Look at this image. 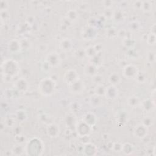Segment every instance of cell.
<instances>
[{
	"label": "cell",
	"mask_w": 156,
	"mask_h": 156,
	"mask_svg": "<svg viewBox=\"0 0 156 156\" xmlns=\"http://www.w3.org/2000/svg\"><path fill=\"white\" fill-rule=\"evenodd\" d=\"M61 61V58L58 54L55 52L49 53L46 57V62L52 67L57 66Z\"/></svg>",
	"instance_id": "8"
},
{
	"label": "cell",
	"mask_w": 156,
	"mask_h": 156,
	"mask_svg": "<svg viewBox=\"0 0 156 156\" xmlns=\"http://www.w3.org/2000/svg\"><path fill=\"white\" fill-rule=\"evenodd\" d=\"M142 1H135L133 3V7L134 9L137 10H141L142 5Z\"/></svg>",
	"instance_id": "50"
},
{
	"label": "cell",
	"mask_w": 156,
	"mask_h": 156,
	"mask_svg": "<svg viewBox=\"0 0 156 156\" xmlns=\"http://www.w3.org/2000/svg\"><path fill=\"white\" fill-rule=\"evenodd\" d=\"M148 128L142 124H140L137 125L134 129L133 134L134 135L139 138H144L147 135Z\"/></svg>",
	"instance_id": "11"
},
{
	"label": "cell",
	"mask_w": 156,
	"mask_h": 156,
	"mask_svg": "<svg viewBox=\"0 0 156 156\" xmlns=\"http://www.w3.org/2000/svg\"><path fill=\"white\" fill-rule=\"evenodd\" d=\"M15 87L18 91L25 93L28 90L29 84L24 78H20L15 82Z\"/></svg>",
	"instance_id": "14"
},
{
	"label": "cell",
	"mask_w": 156,
	"mask_h": 156,
	"mask_svg": "<svg viewBox=\"0 0 156 156\" xmlns=\"http://www.w3.org/2000/svg\"><path fill=\"white\" fill-rule=\"evenodd\" d=\"M102 4L105 9H110L113 6V2L112 1H102Z\"/></svg>",
	"instance_id": "51"
},
{
	"label": "cell",
	"mask_w": 156,
	"mask_h": 156,
	"mask_svg": "<svg viewBox=\"0 0 156 156\" xmlns=\"http://www.w3.org/2000/svg\"><path fill=\"white\" fill-rule=\"evenodd\" d=\"M136 81L139 83H144L147 80L146 74L143 71H138L135 76Z\"/></svg>",
	"instance_id": "33"
},
{
	"label": "cell",
	"mask_w": 156,
	"mask_h": 156,
	"mask_svg": "<svg viewBox=\"0 0 156 156\" xmlns=\"http://www.w3.org/2000/svg\"><path fill=\"white\" fill-rule=\"evenodd\" d=\"M122 144L119 142L113 143L112 145V149L116 152H119L122 150Z\"/></svg>",
	"instance_id": "44"
},
{
	"label": "cell",
	"mask_w": 156,
	"mask_h": 156,
	"mask_svg": "<svg viewBox=\"0 0 156 156\" xmlns=\"http://www.w3.org/2000/svg\"><path fill=\"white\" fill-rule=\"evenodd\" d=\"M11 151L13 153V155H21L23 154L24 151H25V149L20 144H18L17 145L15 146Z\"/></svg>",
	"instance_id": "34"
},
{
	"label": "cell",
	"mask_w": 156,
	"mask_h": 156,
	"mask_svg": "<svg viewBox=\"0 0 156 156\" xmlns=\"http://www.w3.org/2000/svg\"><path fill=\"white\" fill-rule=\"evenodd\" d=\"M1 71L2 73L4 74V76L8 77H12L15 76L18 71H19V66L15 60L10 59L5 60L1 66Z\"/></svg>",
	"instance_id": "3"
},
{
	"label": "cell",
	"mask_w": 156,
	"mask_h": 156,
	"mask_svg": "<svg viewBox=\"0 0 156 156\" xmlns=\"http://www.w3.org/2000/svg\"><path fill=\"white\" fill-rule=\"evenodd\" d=\"M15 140L16 142L18 144H23L24 143L26 142V138L25 136H24V135H23L21 134H17L15 136Z\"/></svg>",
	"instance_id": "43"
},
{
	"label": "cell",
	"mask_w": 156,
	"mask_h": 156,
	"mask_svg": "<svg viewBox=\"0 0 156 156\" xmlns=\"http://www.w3.org/2000/svg\"><path fill=\"white\" fill-rule=\"evenodd\" d=\"M79 78V77L77 73L74 69H70L68 70L64 75V80L68 85L71 84V83H73Z\"/></svg>",
	"instance_id": "10"
},
{
	"label": "cell",
	"mask_w": 156,
	"mask_h": 156,
	"mask_svg": "<svg viewBox=\"0 0 156 156\" xmlns=\"http://www.w3.org/2000/svg\"><path fill=\"white\" fill-rule=\"evenodd\" d=\"M44 149V145L42 141L37 138H32L29 141L26 146L25 151L28 155H40Z\"/></svg>",
	"instance_id": "1"
},
{
	"label": "cell",
	"mask_w": 156,
	"mask_h": 156,
	"mask_svg": "<svg viewBox=\"0 0 156 156\" xmlns=\"http://www.w3.org/2000/svg\"><path fill=\"white\" fill-rule=\"evenodd\" d=\"M128 28H129V30H130L132 32H136L140 29V24L138 21H133L129 23Z\"/></svg>",
	"instance_id": "36"
},
{
	"label": "cell",
	"mask_w": 156,
	"mask_h": 156,
	"mask_svg": "<svg viewBox=\"0 0 156 156\" xmlns=\"http://www.w3.org/2000/svg\"><path fill=\"white\" fill-rule=\"evenodd\" d=\"M82 120L91 127H93L96 124L98 119L96 118V116L94 113L91 112H88L84 115Z\"/></svg>",
	"instance_id": "16"
},
{
	"label": "cell",
	"mask_w": 156,
	"mask_h": 156,
	"mask_svg": "<svg viewBox=\"0 0 156 156\" xmlns=\"http://www.w3.org/2000/svg\"><path fill=\"white\" fill-rule=\"evenodd\" d=\"M142 108L146 112H149L152 110V107H155V104L153 103L151 99H144L143 101L140 102Z\"/></svg>",
	"instance_id": "23"
},
{
	"label": "cell",
	"mask_w": 156,
	"mask_h": 156,
	"mask_svg": "<svg viewBox=\"0 0 156 156\" xmlns=\"http://www.w3.org/2000/svg\"><path fill=\"white\" fill-rule=\"evenodd\" d=\"M65 18L72 23V22H74V21H75L77 20L78 13H77V12L76 10L71 9V10H69L67 12Z\"/></svg>",
	"instance_id": "27"
},
{
	"label": "cell",
	"mask_w": 156,
	"mask_h": 156,
	"mask_svg": "<svg viewBox=\"0 0 156 156\" xmlns=\"http://www.w3.org/2000/svg\"><path fill=\"white\" fill-rule=\"evenodd\" d=\"M113 12L110 9H105L104 11V16L107 18H112Z\"/></svg>",
	"instance_id": "48"
},
{
	"label": "cell",
	"mask_w": 156,
	"mask_h": 156,
	"mask_svg": "<svg viewBox=\"0 0 156 156\" xmlns=\"http://www.w3.org/2000/svg\"><path fill=\"white\" fill-rule=\"evenodd\" d=\"M103 76L99 74H96L94 76L92 77V80L93 82L96 83V85H99V84H102L103 82Z\"/></svg>",
	"instance_id": "42"
},
{
	"label": "cell",
	"mask_w": 156,
	"mask_h": 156,
	"mask_svg": "<svg viewBox=\"0 0 156 156\" xmlns=\"http://www.w3.org/2000/svg\"><path fill=\"white\" fill-rule=\"evenodd\" d=\"M10 18L9 13L7 10H1V23L3 21H7Z\"/></svg>",
	"instance_id": "46"
},
{
	"label": "cell",
	"mask_w": 156,
	"mask_h": 156,
	"mask_svg": "<svg viewBox=\"0 0 156 156\" xmlns=\"http://www.w3.org/2000/svg\"><path fill=\"white\" fill-rule=\"evenodd\" d=\"M152 4L151 1H143L141 10H142L143 12L149 13L152 10Z\"/></svg>",
	"instance_id": "32"
},
{
	"label": "cell",
	"mask_w": 156,
	"mask_h": 156,
	"mask_svg": "<svg viewBox=\"0 0 156 156\" xmlns=\"http://www.w3.org/2000/svg\"><path fill=\"white\" fill-rule=\"evenodd\" d=\"M135 41L133 38L130 37L124 38L122 40V44L129 49H133V48L135 45Z\"/></svg>",
	"instance_id": "29"
},
{
	"label": "cell",
	"mask_w": 156,
	"mask_h": 156,
	"mask_svg": "<svg viewBox=\"0 0 156 156\" xmlns=\"http://www.w3.org/2000/svg\"><path fill=\"white\" fill-rule=\"evenodd\" d=\"M46 133L51 138H55L60 133L59 126L55 123L49 124L46 128Z\"/></svg>",
	"instance_id": "12"
},
{
	"label": "cell",
	"mask_w": 156,
	"mask_h": 156,
	"mask_svg": "<svg viewBox=\"0 0 156 156\" xmlns=\"http://www.w3.org/2000/svg\"><path fill=\"white\" fill-rule=\"evenodd\" d=\"M0 8L1 10H7L9 8V3L6 1L1 0L0 1Z\"/></svg>",
	"instance_id": "49"
},
{
	"label": "cell",
	"mask_w": 156,
	"mask_h": 156,
	"mask_svg": "<svg viewBox=\"0 0 156 156\" xmlns=\"http://www.w3.org/2000/svg\"><path fill=\"white\" fill-rule=\"evenodd\" d=\"M133 149L134 147L132 144L129 143H125L122 144L121 151H122V152L126 155H130L133 152Z\"/></svg>",
	"instance_id": "28"
},
{
	"label": "cell",
	"mask_w": 156,
	"mask_h": 156,
	"mask_svg": "<svg viewBox=\"0 0 156 156\" xmlns=\"http://www.w3.org/2000/svg\"><path fill=\"white\" fill-rule=\"evenodd\" d=\"M101 96H98L97 94H94L93 95H91L90 98V105L93 107V108H96L98 107L99 106L101 105L102 101H101V99L100 98Z\"/></svg>",
	"instance_id": "22"
},
{
	"label": "cell",
	"mask_w": 156,
	"mask_h": 156,
	"mask_svg": "<svg viewBox=\"0 0 156 156\" xmlns=\"http://www.w3.org/2000/svg\"><path fill=\"white\" fill-rule=\"evenodd\" d=\"M94 48H95V49H96V51L98 53H99L101 51L102 48L101 44H97L96 45H94Z\"/></svg>",
	"instance_id": "53"
},
{
	"label": "cell",
	"mask_w": 156,
	"mask_h": 156,
	"mask_svg": "<svg viewBox=\"0 0 156 156\" xmlns=\"http://www.w3.org/2000/svg\"><path fill=\"white\" fill-rule=\"evenodd\" d=\"M73 46V43L69 38H64L62 40L59 44L60 49L65 52L70 51Z\"/></svg>",
	"instance_id": "19"
},
{
	"label": "cell",
	"mask_w": 156,
	"mask_h": 156,
	"mask_svg": "<svg viewBox=\"0 0 156 156\" xmlns=\"http://www.w3.org/2000/svg\"><path fill=\"white\" fill-rule=\"evenodd\" d=\"M64 121L66 126L67 127H76V125L77 124L76 121V118L75 116L73 113H67L65 118H64Z\"/></svg>",
	"instance_id": "18"
},
{
	"label": "cell",
	"mask_w": 156,
	"mask_h": 156,
	"mask_svg": "<svg viewBox=\"0 0 156 156\" xmlns=\"http://www.w3.org/2000/svg\"><path fill=\"white\" fill-rule=\"evenodd\" d=\"M146 41L147 43L150 44V45H154L155 44V34H149L147 37L146 39Z\"/></svg>",
	"instance_id": "45"
},
{
	"label": "cell",
	"mask_w": 156,
	"mask_h": 156,
	"mask_svg": "<svg viewBox=\"0 0 156 156\" xmlns=\"http://www.w3.org/2000/svg\"><path fill=\"white\" fill-rule=\"evenodd\" d=\"M20 41V46L21 49L27 50L30 47V42L27 38H23Z\"/></svg>",
	"instance_id": "38"
},
{
	"label": "cell",
	"mask_w": 156,
	"mask_h": 156,
	"mask_svg": "<svg viewBox=\"0 0 156 156\" xmlns=\"http://www.w3.org/2000/svg\"><path fill=\"white\" fill-rule=\"evenodd\" d=\"M85 52L86 56L88 57L89 58L93 57L98 54L94 46H89L87 47L85 49Z\"/></svg>",
	"instance_id": "30"
},
{
	"label": "cell",
	"mask_w": 156,
	"mask_h": 156,
	"mask_svg": "<svg viewBox=\"0 0 156 156\" xmlns=\"http://www.w3.org/2000/svg\"><path fill=\"white\" fill-rule=\"evenodd\" d=\"M83 151L84 155H94L98 152V148L94 144L88 142L84 144Z\"/></svg>",
	"instance_id": "15"
},
{
	"label": "cell",
	"mask_w": 156,
	"mask_h": 156,
	"mask_svg": "<svg viewBox=\"0 0 156 156\" xmlns=\"http://www.w3.org/2000/svg\"><path fill=\"white\" fill-rule=\"evenodd\" d=\"M146 59L150 63H153L155 61V52L154 51H149L146 54Z\"/></svg>",
	"instance_id": "40"
},
{
	"label": "cell",
	"mask_w": 156,
	"mask_h": 156,
	"mask_svg": "<svg viewBox=\"0 0 156 156\" xmlns=\"http://www.w3.org/2000/svg\"><path fill=\"white\" fill-rule=\"evenodd\" d=\"M98 68L91 63H88L84 67V73L88 76L93 77L98 73Z\"/></svg>",
	"instance_id": "20"
},
{
	"label": "cell",
	"mask_w": 156,
	"mask_h": 156,
	"mask_svg": "<svg viewBox=\"0 0 156 156\" xmlns=\"http://www.w3.org/2000/svg\"><path fill=\"white\" fill-rule=\"evenodd\" d=\"M127 102L130 107L133 108H135L140 104V99L136 96H132L129 97L127 100Z\"/></svg>",
	"instance_id": "25"
},
{
	"label": "cell",
	"mask_w": 156,
	"mask_h": 156,
	"mask_svg": "<svg viewBox=\"0 0 156 156\" xmlns=\"http://www.w3.org/2000/svg\"><path fill=\"white\" fill-rule=\"evenodd\" d=\"M112 18L116 22H122L124 21V15L121 10H117L113 12V15Z\"/></svg>",
	"instance_id": "31"
},
{
	"label": "cell",
	"mask_w": 156,
	"mask_h": 156,
	"mask_svg": "<svg viewBox=\"0 0 156 156\" xmlns=\"http://www.w3.org/2000/svg\"><path fill=\"white\" fill-rule=\"evenodd\" d=\"M117 35L121 38H122L123 39L124 38H127V31L124 30L123 29H121L120 30L118 31V34H117Z\"/></svg>",
	"instance_id": "52"
},
{
	"label": "cell",
	"mask_w": 156,
	"mask_h": 156,
	"mask_svg": "<svg viewBox=\"0 0 156 156\" xmlns=\"http://www.w3.org/2000/svg\"><path fill=\"white\" fill-rule=\"evenodd\" d=\"M115 118L119 126H123L127 122L129 118L128 113L125 110H120L116 113Z\"/></svg>",
	"instance_id": "9"
},
{
	"label": "cell",
	"mask_w": 156,
	"mask_h": 156,
	"mask_svg": "<svg viewBox=\"0 0 156 156\" xmlns=\"http://www.w3.org/2000/svg\"><path fill=\"white\" fill-rule=\"evenodd\" d=\"M68 85L70 91L74 94H80L82 93L85 89L83 82L80 78Z\"/></svg>",
	"instance_id": "7"
},
{
	"label": "cell",
	"mask_w": 156,
	"mask_h": 156,
	"mask_svg": "<svg viewBox=\"0 0 156 156\" xmlns=\"http://www.w3.org/2000/svg\"><path fill=\"white\" fill-rule=\"evenodd\" d=\"M104 96L108 99L114 100L116 99L118 96V90L116 86L110 85L105 88V93Z\"/></svg>",
	"instance_id": "13"
},
{
	"label": "cell",
	"mask_w": 156,
	"mask_h": 156,
	"mask_svg": "<svg viewBox=\"0 0 156 156\" xmlns=\"http://www.w3.org/2000/svg\"><path fill=\"white\" fill-rule=\"evenodd\" d=\"M15 118L19 122H23L27 118V114L23 110H18L15 113Z\"/></svg>",
	"instance_id": "26"
},
{
	"label": "cell",
	"mask_w": 156,
	"mask_h": 156,
	"mask_svg": "<svg viewBox=\"0 0 156 156\" xmlns=\"http://www.w3.org/2000/svg\"><path fill=\"white\" fill-rule=\"evenodd\" d=\"M108 82L112 85L116 86V85H118L121 82V77L119 74L118 73L114 72L111 73L108 78Z\"/></svg>",
	"instance_id": "21"
},
{
	"label": "cell",
	"mask_w": 156,
	"mask_h": 156,
	"mask_svg": "<svg viewBox=\"0 0 156 156\" xmlns=\"http://www.w3.org/2000/svg\"><path fill=\"white\" fill-rule=\"evenodd\" d=\"M55 89V82L50 77H46L42 79L38 85L40 93L45 96L52 95L54 93Z\"/></svg>",
	"instance_id": "2"
},
{
	"label": "cell",
	"mask_w": 156,
	"mask_h": 156,
	"mask_svg": "<svg viewBox=\"0 0 156 156\" xmlns=\"http://www.w3.org/2000/svg\"><path fill=\"white\" fill-rule=\"evenodd\" d=\"M105 87L102 84L96 85L94 88V94H97L99 96H102L105 95Z\"/></svg>",
	"instance_id": "35"
},
{
	"label": "cell",
	"mask_w": 156,
	"mask_h": 156,
	"mask_svg": "<svg viewBox=\"0 0 156 156\" xmlns=\"http://www.w3.org/2000/svg\"><path fill=\"white\" fill-rule=\"evenodd\" d=\"M98 35V32L95 27L93 26H87L83 29L82 32V38L85 40H92L96 38Z\"/></svg>",
	"instance_id": "5"
},
{
	"label": "cell",
	"mask_w": 156,
	"mask_h": 156,
	"mask_svg": "<svg viewBox=\"0 0 156 156\" xmlns=\"http://www.w3.org/2000/svg\"><path fill=\"white\" fill-rule=\"evenodd\" d=\"M7 48L9 51L12 53H16L21 49L20 41L15 39L10 40L8 43Z\"/></svg>",
	"instance_id": "17"
},
{
	"label": "cell",
	"mask_w": 156,
	"mask_h": 156,
	"mask_svg": "<svg viewBox=\"0 0 156 156\" xmlns=\"http://www.w3.org/2000/svg\"><path fill=\"white\" fill-rule=\"evenodd\" d=\"M102 60H103L102 56L101 55H100L99 53H98L95 56L90 58L89 63H92L93 65L96 66L97 68H98L99 66L102 65Z\"/></svg>",
	"instance_id": "24"
},
{
	"label": "cell",
	"mask_w": 156,
	"mask_h": 156,
	"mask_svg": "<svg viewBox=\"0 0 156 156\" xmlns=\"http://www.w3.org/2000/svg\"><path fill=\"white\" fill-rule=\"evenodd\" d=\"M151 34L155 35V24H153L151 27Z\"/></svg>",
	"instance_id": "54"
},
{
	"label": "cell",
	"mask_w": 156,
	"mask_h": 156,
	"mask_svg": "<svg viewBox=\"0 0 156 156\" xmlns=\"http://www.w3.org/2000/svg\"><path fill=\"white\" fill-rule=\"evenodd\" d=\"M118 30L115 27L108 28L106 31V36L109 38H113L117 36Z\"/></svg>",
	"instance_id": "39"
},
{
	"label": "cell",
	"mask_w": 156,
	"mask_h": 156,
	"mask_svg": "<svg viewBox=\"0 0 156 156\" xmlns=\"http://www.w3.org/2000/svg\"><path fill=\"white\" fill-rule=\"evenodd\" d=\"M74 56L77 59H79V60L83 59L85 58V57H86L85 49H77L74 52Z\"/></svg>",
	"instance_id": "41"
},
{
	"label": "cell",
	"mask_w": 156,
	"mask_h": 156,
	"mask_svg": "<svg viewBox=\"0 0 156 156\" xmlns=\"http://www.w3.org/2000/svg\"><path fill=\"white\" fill-rule=\"evenodd\" d=\"M154 123V120L151 116H145L143 118L141 121V124L144 126L147 127V128L152 126Z\"/></svg>",
	"instance_id": "37"
},
{
	"label": "cell",
	"mask_w": 156,
	"mask_h": 156,
	"mask_svg": "<svg viewBox=\"0 0 156 156\" xmlns=\"http://www.w3.org/2000/svg\"><path fill=\"white\" fill-rule=\"evenodd\" d=\"M4 123L8 127H13L15 125V120L13 118H7L4 121Z\"/></svg>",
	"instance_id": "47"
},
{
	"label": "cell",
	"mask_w": 156,
	"mask_h": 156,
	"mask_svg": "<svg viewBox=\"0 0 156 156\" xmlns=\"http://www.w3.org/2000/svg\"><path fill=\"white\" fill-rule=\"evenodd\" d=\"M138 72L137 67L133 64L126 65L122 70L124 76L127 79H135Z\"/></svg>",
	"instance_id": "6"
},
{
	"label": "cell",
	"mask_w": 156,
	"mask_h": 156,
	"mask_svg": "<svg viewBox=\"0 0 156 156\" xmlns=\"http://www.w3.org/2000/svg\"><path fill=\"white\" fill-rule=\"evenodd\" d=\"M75 129L77 135L80 137L88 136L91 131V127L85 123L83 120L77 122Z\"/></svg>",
	"instance_id": "4"
}]
</instances>
